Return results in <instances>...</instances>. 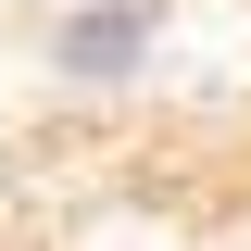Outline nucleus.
I'll list each match as a JSON object with an SVG mask.
<instances>
[{
  "label": "nucleus",
  "instance_id": "1",
  "mask_svg": "<svg viewBox=\"0 0 251 251\" xmlns=\"http://www.w3.org/2000/svg\"><path fill=\"white\" fill-rule=\"evenodd\" d=\"M0 251H251V0H0Z\"/></svg>",
  "mask_w": 251,
  "mask_h": 251
}]
</instances>
